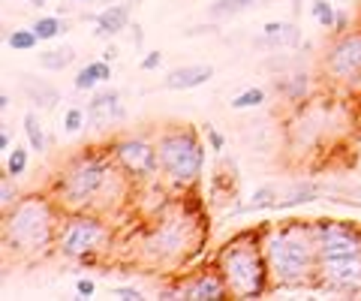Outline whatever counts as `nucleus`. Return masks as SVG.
Returning a JSON list of instances; mask_svg holds the SVG:
<instances>
[{
	"label": "nucleus",
	"mask_w": 361,
	"mask_h": 301,
	"mask_svg": "<svg viewBox=\"0 0 361 301\" xmlns=\"http://www.w3.org/2000/svg\"><path fill=\"white\" fill-rule=\"evenodd\" d=\"M323 69L334 85H361V30L340 34L328 46Z\"/></svg>",
	"instance_id": "8"
},
{
	"label": "nucleus",
	"mask_w": 361,
	"mask_h": 301,
	"mask_svg": "<svg viewBox=\"0 0 361 301\" xmlns=\"http://www.w3.org/2000/svg\"><path fill=\"white\" fill-rule=\"evenodd\" d=\"M205 136H208V145H211V150H223V136H220L214 127H208V124H205Z\"/></svg>",
	"instance_id": "33"
},
{
	"label": "nucleus",
	"mask_w": 361,
	"mask_h": 301,
	"mask_svg": "<svg viewBox=\"0 0 361 301\" xmlns=\"http://www.w3.org/2000/svg\"><path fill=\"white\" fill-rule=\"evenodd\" d=\"M316 238H319V259H337V256L361 253V229L355 223L323 220V223H316Z\"/></svg>",
	"instance_id": "11"
},
{
	"label": "nucleus",
	"mask_w": 361,
	"mask_h": 301,
	"mask_svg": "<svg viewBox=\"0 0 361 301\" xmlns=\"http://www.w3.org/2000/svg\"><path fill=\"white\" fill-rule=\"evenodd\" d=\"M262 247L271 268V284L277 286L316 284V271H319L316 223L289 220L283 226L262 229Z\"/></svg>",
	"instance_id": "2"
},
{
	"label": "nucleus",
	"mask_w": 361,
	"mask_h": 301,
	"mask_svg": "<svg viewBox=\"0 0 361 301\" xmlns=\"http://www.w3.org/2000/svg\"><path fill=\"white\" fill-rule=\"evenodd\" d=\"M15 205V187H13V175H3V181H0V208L9 211Z\"/></svg>",
	"instance_id": "29"
},
{
	"label": "nucleus",
	"mask_w": 361,
	"mask_h": 301,
	"mask_svg": "<svg viewBox=\"0 0 361 301\" xmlns=\"http://www.w3.org/2000/svg\"><path fill=\"white\" fill-rule=\"evenodd\" d=\"M30 4H34V6L39 9V6H45V0H30Z\"/></svg>",
	"instance_id": "40"
},
{
	"label": "nucleus",
	"mask_w": 361,
	"mask_h": 301,
	"mask_svg": "<svg viewBox=\"0 0 361 301\" xmlns=\"http://www.w3.org/2000/svg\"><path fill=\"white\" fill-rule=\"evenodd\" d=\"M94 22H97V36H115V34H120V30L127 27V22H129V4L106 6L103 13L94 18Z\"/></svg>",
	"instance_id": "15"
},
{
	"label": "nucleus",
	"mask_w": 361,
	"mask_h": 301,
	"mask_svg": "<svg viewBox=\"0 0 361 301\" xmlns=\"http://www.w3.org/2000/svg\"><path fill=\"white\" fill-rule=\"evenodd\" d=\"M175 295L184 298V301H223V298H232V295H229L226 280L220 277L217 268L199 271V274L184 280V284H178Z\"/></svg>",
	"instance_id": "12"
},
{
	"label": "nucleus",
	"mask_w": 361,
	"mask_h": 301,
	"mask_svg": "<svg viewBox=\"0 0 361 301\" xmlns=\"http://www.w3.org/2000/svg\"><path fill=\"white\" fill-rule=\"evenodd\" d=\"M256 0H214L211 4V15L214 18H226V15H238L244 13V9H250Z\"/></svg>",
	"instance_id": "21"
},
{
	"label": "nucleus",
	"mask_w": 361,
	"mask_h": 301,
	"mask_svg": "<svg viewBox=\"0 0 361 301\" xmlns=\"http://www.w3.org/2000/svg\"><path fill=\"white\" fill-rule=\"evenodd\" d=\"M120 118H124V108H120V94L115 88H106V90H99V94H94V99H90V106H87L90 127L106 130V127L118 124Z\"/></svg>",
	"instance_id": "13"
},
{
	"label": "nucleus",
	"mask_w": 361,
	"mask_h": 301,
	"mask_svg": "<svg viewBox=\"0 0 361 301\" xmlns=\"http://www.w3.org/2000/svg\"><path fill=\"white\" fill-rule=\"evenodd\" d=\"M112 157L129 178H154L160 172L157 145L145 142V139H120L112 145Z\"/></svg>",
	"instance_id": "9"
},
{
	"label": "nucleus",
	"mask_w": 361,
	"mask_h": 301,
	"mask_svg": "<svg viewBox=\"0 0 361 301\" xmlns=\"http://www.w3.org/2000/svg\"><path fill=\"white\" fill-rule=\"evenodd\" d=\"M310 13H313V18L319 22V27L334 30V24H337V15H334V6H331L328 0H313V6H310Z\"/></svg>",
	"instance_id": "23"
},
{
	"label": "nucleus",
	"mask_w": 361,
	"mask_h": 301,
	"mask_svg": "<svg viewBox=\"0 0 361 301\" xmlns=\"http://www.w3.org/2000/svg\"><path fill=\"white\" fill-rule=\"evenodd\" d=\"M316 196V184H301V187H295L292 193H289L283 202H277V208H292V205H304V202H310V199Z\"/></svg>",
	"instance_id": "25"
},
{
	"label": "nucleus",
	"mask_w": 361,
	"mask_h": 301,
	"mask_svg": "<svg viewBox=\"0 0 361 301\" xmlns=\"http://www.w3.org/2000/svg\"><path fill=\"white\" fill-rule=\"evenodd\" d=\"M211 76H214V66H211V64H190V66L172 69V73L163 78V85L169 90H193L199 85L211 82Z\"/></svg>",
	"instance_id": "14"
},
{
	"label": "nucleus",
	"mask_w": 361,
	"mask_h": 301,
	"mask_svg": "<svg viewBox=\"0 0 361 301\" xmlns=\"http://www.w3.org/2000/svg\"><path fill=\"white\" fill-rule=\"evenodd\" d=\"M124 175L127 172L115 163V157L97 154V150L78 154L69 160L55 181V202L66 214H73V211L103 214L127 196Z\"/></svg>",
	"instance_id": "1"
},
{
	"label": "nucleus",
	"mask_w": 361,
	"mask_h": 301,
	"mask_svg": "<svg viewBox=\"0 0 361 301\" xmlns=\"http://www.w3.org/2000/svg\"><path fill=\"white\" fill-rule=\"evenodd\" d=\"M112 295H115L118 301H139V298H142V293H139L136 286H120V289H115Z\"/></svg>",
	"instance_id": "32"
},
{
	"label": "nucleus",
	"mask_w": 361,
	"mask_h": 301,
	"mask_svg": "<svg viewBox=\"0 0 361 301\" xmlns=\"http://www.w3.org/2000/svg\"><path fill=\"white\" fill-rule=\"evenodd\" d=\"M85 120H87V112H82V108H69L66 118H64V130L66 133H78V130L85 127Z\"/></svg>",
	"instance_id": "31"
},
{
	"label": "nucleus",
	"mask_w": 361,
	"mask_h": 301,
	"mask_svg": "<svg viewBox=\"0 0 361 301\" xmlns=\"http://www.w3.org/2000/svg\"><path fill=\"white\" fill-rule=\"evenodd\" d=\"M280 90H283V94L292 99V103H298V99L307 94V76L304 73H301V76H289L286 82L280 85Z\"/></svg>",
	"instance_id": "26"
},
{
	"label": "nucleus",
	"mask_w": 361,
	"mask_h": 301,
	"mask_svg": "<svg viewBox=\"0 0 361 301\" xmlns=\"http://www.w3.org/2000/svg\"><path fill=\"white\" fill-rule=\"evenodd\" d=\"M193 238H196L193 220L184 214H175L160 220L142 247L154 262H172V259H180L187 253V247H193Z\"/></svg>",
	"instance_id": "7"
},
{
	"label": "nucleus",
	"mask_w": 361,
	"mask_h": 301,
	"mask_svg": "<svg viewBox=\"0 0 361 301\" xmlns=\"http://www.w3.org/2000/svg\"><path fill=\"white\" fill-rule=\"evenodd\" d=\"M73 60H76V52L69 46H64V48H52V52L39 55V66L48 69V73H60V69H66Z\"/></svg>",
	"instance_id": "18"
},
{
	"label": "nucleus",
	"mask_w": 361,
	"mask_h": 301,
	"mask_svg": "<svg viewBox=\"0 0 361 301\" xmlns=\"http://www.w3.org/2000/svg\"><path fill=\"white\" fill-rule=\"evenodd\" d=\"M214 268L226 280L232 298H262L271 286V268L262 247V232L235 235L217 253Z\"/></svg>",
	"instance_id": "3"
},
{
	"label": "nucleus",
	"mask_w": 361,
	"mask_h": 301,
	"mask_svg": "<svg viewBox=\"0 0 361 301\" xmlns=\"http://www.w3.org/2000/svg\"><path fill=\"white\" fill-rule=\"evenodd\" d=\"M57 202L48 196H27L3 211V241L15 253L39 256L52 244H57Z\"/></svg>",
	"instance_id": "4"
},
{
	"label": "nucleus",
	"mask_w": 361,
	"mask_h": 301,
	"mask_svg": "<svg viewBox=\"0 0 361 301\" xmlns=\"http://www.w3.org/2000/svg\"><path fill=\"white\" fill-rule=\"evenodd\" d=\"M316 284L331 289V293H361V253L355 256H337V259H319Z\"/></svg>",
	"instance_id": "10"
},
{
	"label": "nucleus",
	"mask_w": 361,
	"mask_h": 301,
	"mask_svg": "<svg viewBox=\"0 0 361 301\" xmlns=\"http://www.w3.org/2000/svg\"><path fill=\"white\" fill-rule=\"evenodd\" d=\"M9 108V94H0V112H6Z\"/></svg>",
	"instance_id": "37"
},
{
	"label": "nucleus",
	"mask_w": 361,
	"mask_h": 301,
	"mask_svg": "<svg viewBox=\"0 0 361 301\" xmlns=\"http://www.w3.org/2000/svg\"><path fill=\"white\" fill-rule=\"evenodd\" d=\"M108 241V226L106 220L94 214V211H73L57 232V250L69 259H85L103 250Z\"/></svg>",
	"instance_id": "6"
},
{
	"label": "nucleus",
	"mask_w": 361,
	"mask_h": 301,
	"mask_svg": "<svg viewBox=\"0 0 361 301\" xmlns=\"http://www.w3.org/2000/svg\"><path fill=\"white\" fill-rule=\"evenodd\" d=\"M76 289H78V295H85V298H90V295H94V280H78V284H76Z\"/></svg>",
	"instance_id": "34"
},
{
	"label": "nucleus",
	"mask_w": 361,
	"mask_h": 301,
	"mask_svg": "<svg viewBox=\"0 0 361 301\" xmlns=\"http://www.w3.org/2000/svg\"><path fill=\"white\" fill-rule=\"evenodd\" d=\"M301 6H304V0H292V13H295V15L301 13Z\"/></svg>",
	"instance_id": "39"
},
{
	"label": "nucleus",
	"mask_w": 361,
	"mask_h": 301,
	"mask_svg": "<svg viewBox=\"0 0 361 301\" xmlns=\"http://www.w3.org/2000/svg\"><path fill=\"white\" fill-rule=\"evenodd\" d=\"M160 52H150V55H145V60H142V69H157L160 66Z\"/></svg>",
	"instance_id": "35"
},
{
	"label": "nucleus",
	"mask_w": 361,
	"mask_h": 301,
	"mask_svg": "<svg viewBox=\"0 0 361 301\" xmlns=\"http://www.w3.org/2000/svg\"><path fill=\"white\" fill-rule=\"evenodd\" d=\"M6 43L13 52H30V48H36L39 36H36V30H13V34L6 36Z\"/></svg>",
	"instance_id": "22"
},
{
	"label": "nucleus",
	"mask_w": 361,
	"mask_h": 301,
	"mask_svg": "<svg viewBox=\"0 0 361 301\" xmlns=\"http://www.w3.org/2000/svg\"><path fill=\"white\" fill-rule=\"evenodd\" d=\"M22 88H24V94L34 99L36 106H43V108H52L57 103V90L52 85H45V82H36L34 76H22Z\"/></svg>",
	"instance_id": "16"
},
{
	"label": "nucleus",
	"mask_w": 361,
	"mask_h": 301,
	"mask_svg": "<svg viewBox=\"0 0 361 301\" xmlns=\"http://www.w3.org/2000/svg\"><path fill=\"white\" fill-rule=\"evenodd\" d=\"M115 55H118L115 48H106V52H103V60H108V64H112V60H115Z\"/></svg>",
	"instance_id": "38"
},
{
	"label": "nucleus",
	"mask_w": 361,
	"mask_h": 301,
	"mask_svg": "<svg viewBox=\"0 0 361 301\" xmlns=\"http://www.w3.org/2000/svg\"><path fill=\"white\" fill-rule=\"evenodd\" d=\"M24 133H27L30 150L43 154V150H45V136H43V124L36 120V115H34V112H27V115H24Z\"/></svg>",
	"instance_id": "20"
},
{
	"label": "nucleus",
	"mask_w": 361,
	"mask_h": 301,
	"mask_svg": "<svg viewBox=\"0 0 361 301\" xmlns=\"http://www.w3.org/2000/svg\"><path fill=\"white\" fill-rule=\"evenodd\" d=\"M265 39L271 46H298V39H301V34H298V27L295 24H280V22H268L265 27Z\"/></svg>",
	"instance_id": "17"
},
{
	"label": "nucleus",
	"mask_w": 361,
	"mask_h": 301,
	"mask_svg": "<svg viewBox=\"0 0 361 301\" xmlns=\"http://www.w3.org/2000/svg\"><path fill=\"white\" fill-rule=\"evenodd\" d=\"M265 103V90L262 88H250L244 94H238L232 99V108H253V106H262Z\"/></svg>",
	"instance_id": "27"
},
{
	"label": "nucleus",
	"mask_w": 361,
	"mask_h": 301,
	"mask_svg": "<svg viewBox=\"0 0 361 301\" xmlns=\"http://www.w3.org/2000/svg\"><path fill=\"white\" fill-rule=\"evenodd\" d=\"M34 30H36V36H39V39H55L57 34H64L66 24L60 22V18H55V15H45V18H36Z\"/></svg>",
	"instance_id": "24"
},
{
	"label": "nucleus",
	"mask_w": 361,
	"mask_h": 301,
	"mask_svg": "<svg viewBox=\"0 0 361 301\" xmlns=\"http://www.w3.org/2000/svg\"><path fill=\"white\" fill-rule=\"evenodd\" d=\"M0 148L9 150V133H6V130H3V133H0Z\"/></svg>",
	"instance_id": "36"
},
{
	"label": "nucleus",
	"mask_w": 361,
	"mask_h": 301,
	"mask_svg": "<svg viewBox=\"0 0 361 301\" xmlns=\"http://www.w3.org/2000/svg\"><path fill=\"white\" fill-rule=\"evenodd\" d=\"M87 73H90V78L99 85V82H108L112 78V66H108V60H94V64H87L85 66Z\"/></svg>",
	"instance_id": "30"
},
{
	"label": "nucleus",
	"mask_w": 361,
	"mask_h": 301,
	"mask_svg": "<svg viewBox=\"0 0 361 301\" xmlns=\"http://www.w3.org/2000/svg\"><path fill=\"white\" fill-rule=\"evenodd\" d=\"M157 160H160V175L172 187H193L202 178L205 169V148L199 142L196 130L175 127L160 133L157 139Z\"/></svg>",
	"instance_id": "5"
},
{
	"label": "nucleus",
	"mask_w": 361,
	"mask_h": 301,
	"mask_svg": "<svg viewBox=\"0 0 361 301\" xmlns=\"http://www.w3.org/2000/svg\"><path fill=\"white\" fill-rule=\"evenodd\" d=\"M24 169H27V150L24 148H13L9 150V157H6V172L15 178V175H22Z\"/></svg>",
	"instance_id": "28"
},
{
	"label": "nucleus",
	"mask_w": 361,
	"mask_h": 301,
	"mask_svg": "<svg viewBox=\"0 0 361 301\" xmlns=\"http://www.w3.org/2000/svg\"><path fill=\"white\" fill-rule=\"evenodd\" d=\"M277 205V190L274 187H259L253 196H250V202H244L241 205L235 214H250V211H262V208H274Z\"/></svg>",
	"instance_id": "19"
}]
</instances>
